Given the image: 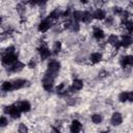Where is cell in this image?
I'll return each instance as SVG.
<instances>
[{
	"mask_svg": "<svg viewBox=\"0 0 133 133\" xmlns=\"http://www.w3.org/2000/svg\"><path fill=\"white\" fill-rule=\"evenodd\" d=\"M1 90L3 92H9V91H12L14 90V87H12V82L11 81H4L2 84H1Z\"/></svg>",
	"mask_w": 133,
	"mask_h": 133,
	"instance_id": "obj_21",
	"label": "cell"
},
{
	"mask_svg": "<svg viewBox=\"0 0 133 133\" xmlns=\"http://www.w3.org/2000/svg\"><path fill=\"white\" fill-rule=\"evenodd\" d=\"M92 36L97 41H103L105 37V31L100 26H94L92 27Z\"/></svg>",
	"mask_w": 133,
	"mask_h": 133,
	"instance_id": "obj_12",
	"label": "cell"
},
{
	"mask_svg": "<svg viewBox=\"0 0 133 133\" xmlns=\"http://www.w3.org/2000/svg\"><path fill=\"white\" fill-rule=\"evenodd\" d=\"M16 11H17L18 15H20L21 17H23V16L25 15V12H26V5H25L23 2L18 3V4L16 5Z\"/></svg>",
	"mask_w": 133,
	"mask_h": 133,
	"instance_id": "obj_23",
	"label": "cell"
},
{
	"mask_svg": "<svg viewBox=\"0 0 133 133\" xmlns=\"http://www.w3.org/2000/svg\"><path fill=\"white\" fill-rule=\"evenodd\" d=\"M106 11L102 8H97L92 11V18L96 21H104L106 18Z\"/></svg>",
	"mask_w": 133,
	"mask_h": 133,
	"instance_id": "obj_15",
	"label": "cell"
},
{
	"mask_svg": "<svg viewBox=\"0 0 133 133\" xmlns=\"http://www.w3.org/2000/svg\"><path fill=\"white\" fill-rule=\"evenodd\" d=\"M117 100L121 103H126L128 102V91H121L117 96Z\"/></svg>",
	"mask_w": 133,
	"mask_h": 133,
	"instance_id": "obj_24",
	"label": "cell"
},
{
	"mask_svg": "<svg viewBox=\"0 0 133 133\" xmlns=\"http://www.w3.org/2000/svg\"><path fill=\"white\" fill-rule=\"evenodd\" d=\"M103 60V54L101 52H91L88 56V61L92 64H98Z\"/></svg>",
	"mask_w": 133,
	"mask_h": 133,
	"instance_id": "obj_13",
	"label": "cell"
},
{
	"mask_svg": "<svg viewBox=\"0 0 133 133\" xmlns=\"http://www.w3.org/2000/svg\"><path fill=\"white\" fill-rule=\"evenodd\" d=\"M28 131H29V129H28L27 125H25L24 123L19 124V126H18V132H20V133H26Z\"/></svg>",
	"mask_w": 133,
	"mask_h": 133,
	"instance_id": "obj_27",
	"label": "cell"
},
{
	"mask_svg": "<svg viewBox=\"0 0 133 133\" xmlns=\"http://www.w3.org/2000/svg\"><path fill=\"white\" fill-rule=\"evenodd\" d=\"M103 119H104V116L101 114V113H94L90 115V121L92 124L95 125H100L103 123Z\"/></svg>",
	"mask_w": 133,
	"mask_h": 133,
	"instance_id": "obj_20",
	"label": "cell"
},
{
	"mask_svg": "<svg viewBox=\"0 0 133 133\" xmlns=\"http://www.w3.org/2000/svg\"><path fill=\"white\" fill-rule=\"evenodd\" d=\"M98 75H99V78H101V79H104V78H106V77H108V75H109V72L107 71V70H101L99 73H98Z\"/></svg>",
	"mask_w": 133,
	"mask_h": 133,
	"instance_id": "obj_29",
	"label": "cell"
},
{
	"mask_svg": "<svg viewBox=\"0 0 133 133\" xmlns=\"http://www.w3.org/2000/svg\"><path fill=\"white\" fill-rule=\"evenodd\" d=\"M36 65H37V61H36V59H34V58H31V59L28 61V63H27V66H28V69H30V70H34V69L36 68Z\"/></svg>",
	"mask_w": 133,
	"mask_h": 133,
	"instance_id": "obj_28",
	"label": "cell"
},
{
	"mask_svg": "<svg viewBox=\"0 0 133 133\" xmlns=\"http://www.w3.org/2000/svg\"><path fill=\"white\" fill-rule=\"evenodd\" d=\"M118 63L121 65L122 69L124 70H129L133 66V55L132 54H127V55H123L119 60Z\"/></svg>",
	"mask_w": 133,
	"mask_h": 133,
	"instance_id": "obj_5",
	"label": "cell"
},
{
	"mask_svg": "<svg viewBox=\"0 0 133 133\" xmlns=\"http://www.w3.org/2000/svg\"><path fill=\"white\" fill-rule=\"evenodd\" d=\"M132 45H133V34H129V33L123 34L121 37V47L127 49Z\"/></svg>",
	"mask_w": 133,
	"mask_h": 133,
	"instance_id": "obj_10",
	"label": "cell"
},
{
	"mask_svg": "<svg viewBox=\"0 0 133 133\" xmlns=\"http://www.w3.org/2000/svg\"><path fill=\"white\" fill-rule=\"evenodd\" d=\"M16 105L19 107V109L23 112V113H27L31 110V104L29 101L27 100H21V101H17Z\"/></svg>",
	"mask_w": 133,
	"mask_h": 133,
	"instance_id": "obj_11",
	"label": "cell"
},
{
	"mask_svg": "<svg viewBox=\"0 0 133 133\" xmlns=\"http://www.w3.org/2000/svg\"><path fill=\"white\" fill-rule=\"evenodd\" d=\"M6 126H8V118L6 117V115H1V117H0V127L3 129V128H5Z\"/></svg>",
	"mask_w": 133,
	"mask_h": 133,
	"instance_id": "obj_26",
	"label": "cell"
},
{
	"mask_svg": "<svg viewBox=\"0 0 133 133\" xmlns=\"http://www.w3.org/2000/svg\"><path fill=\"white\" fill-rule=\"evenodd\" d=\"M62 12L63 10H61L60 8H54L53 10H51L48 15V17L52 20V21H57L62 17Z\"/></svg>",
	"mask_w": 133,
	"mask_h": 133,
	"instance_id": "obj_17",
	"label": "cell"
},
{
	"mask_svg": "<svg viewBox=\"0 0 133 133\" xmlns=\"http://www.w3.org/2000/svg\"><path fill=\"white\" fill-rule=\"evenodd\" d=\"M128 102L133 103V90L128 91Z\"/></svg>",
	"mask_w": 133,
	"mask_h": 133,
	"instance_id": "obj_30",
	"label": "cell"
},
{
	"mask_svg": "<svg viewBox=\"0 0 133 133\" xmlns=\"http://www.w3.org/2000/svg\"><path fill=\"white\" fill-rule=\"evenodd\" d=\"M72 18H73L75 21H77V22H82V18H83V10H80V9L73 10Z\"/></svg>",
	"mask_w": 133,
	"mask_h": 133,
	"instance_id": "obj_22",
	"label": "cell"
},
{
	"mask_svg": "<svg viewBox=\"0 0 133 133\" xmlns=\"http://www.w3.org/2000/svg\"><path fill=\"white\" fill-rule=\"evenodd\" d=\"M12 87H14V90H19V89H22L24 87H27L30 85V82L26 79H23V78H17V79H14L12 81Z\"/></svg>",
	"mask_w": 133,
	"mask_h": 133,
	"instance_id": "obj_7",
	"label": "cell"
},
{
	"mask_svg": "<svg viewBox=\"0 0 133 133\" xmlns=\"http://www.w3.org/2000/svg\"><path fill=\"white\" fill-rule=\"evenodd\" d=\"M20 1H22V2H24V1H25V0H20ZM26 1H28V0H26Z\"/></svg>",
	"mask_w": 133,
	"mask_h": 133,
	"instance_id": "obj_31",
	"label": "cell"
},
{
	"mask_svg": "<svg viewBox=\"0 0 133 133\" xmlns=\"http://www.w3.org/2000/svg\"><path fill=\"white\" fill-rule=\"evenodd\" d=\"M24 68H25V63L20 61V60H18V61H16L15 63H12L11 65H9L7 68V73H9V74L20 73V72H22L24 70Z\"/></svg>",
	"mask_w": 133,
	"mask_h": 133,
	"instance_id": "obj_8",
	"label": "cell"
},
{
	"mask_svg": "<svg viewBox=\"0 0 133 133\" xmlns=\"http://www.w3.org/2000/svg\"><path fill=\"white\" fill-rule=\"evenodd\" d=\"M123 10H124V8L121 7V6H118V5H114V6L111 8L112 15H113V16H117V17L121 16V14L123 12Z\"/></svg>",
	"mask_w": 133,
	"mask_h": 133,
	"instance_id": "obj_25",
	"label": "cell"
},
{
	"mask_svg": "<svg viewBox=\"0 0 133 133\" xmlns=\"http://www.w3.org/2000/svg\"><path fill=\"white\" fill-rule=\"evenodd\" d=\"M71 85H72V87L74 88L75 91H79V90H81V89L83 88V86H84V82H83L82 79L75 77V78L72 80Z\"/></svg>",
	"mask_w": 133,
	"mask_h": 133,
	"instance_id": "obj_16",
	"label": "cell"
},
{
	"mask_svg": "<svg viewBox=\"0 0 133 133\" xmlns=\"http://www.w3.org/2000/svg\"><path fill=\"white\" fill-rule=\"evenodd\" d=\"M19 55L17 52H12V53H2L1 56V62L2 65L4 68H8L9 65H11L12 63H15L16 61H18L19 59Z\"/></svg>",
	"mask_w": 133,
	"mask_h": 133,
	"instance_id": "obj_4",
	"label": "cell"
},
{
	"mask_svg": "<svg viewBox=\"0 0 133 133\" xmlns=\"http://www.w3.org/2000/svg\"><path fill=\"white\" fill-rule=\"evenodd\" d=\"M82 123L79 121V119H73L72 122H71V124H70V131L71 132H73V133H77V132H80V131H82Z\"/></svg>",
	"mask_w": 133,
	"mask_h": 133,
	"instance_id": "obj_14",
	"label": "cell"
},
{
	"mask_svg": "<svg viewBox=\"0 0 133 133\" xmlns=\"http://www.w3.org/2000/svg\"><path fill=\"white\" fill-rule=\"evenodd\" d=\"M51 50H52V53H53L54 55H58V54L62 51V44H61V42L58 41V39H57V41H54L53 44H52Z\"/></svg>",
	"mask_w": 133,
	"mask_h": 133,
	"instance_id": "obj_18",
	"label": "cell"
},
{
	"mask_svg": "<svg viewBox=\"0 0 133 133\" xmlns=\"http://www.w3.org/2000/svg\"><path fill=\"white\" fill-rule=\"evenodd\" d=\"M52 50H50L48 44L46 41H42L39 42V46L37 47V55L39 57V59L42 61H45L47 59H49L52 55Z\"/></svg>",
	"mask_w": 133,
	"mask_h": 133,
	"instance_id": "obj_2",
	"label": "cell"
},
{
	"mask_svg": "<svg viewBox=\"0 0 133 133\" xmlns=\"http://www.w3.org/2000/svg\"><path fill=\"white\" fill-rule=\"evenodd\" d=\"M3 112L6 115H9L14 119L20 118L21 117V113H22V111L19 109V107L16 105V103H12V104H9V105L5 106L3 108Z\"/></svg>",
	"mask_w": 133,
	"mask_h": 133,
	"instance_id": "obj_3",
	"label": "cell"
},
{
	"mask_svg": "<svg viewBox=\"0 0 133 133\" xmlns=\"http://www.w3.org/2000/svg\"><path fill=\"white\" fill-rule=\"evenodd\" d=\"M61 70V63L59 60L57 59H50L47 63V70L45 72V74L53 77L56 79V77L58 76L59 72Z\"/></svg>",
	"mask_w": 133,
	"mask_h": 133,
	"instance_id": "obj_1",
	"label": "cell"
},
{
	"mask_svg": "<svg viewBox=\"0 0 133 133\" xmlns=\"http://www.w3.org/2000/svg\"><path fill=\"white\" fill-rule=\"evenodd\" d=\"M52 23H53V21H52L49 17L43 19V20L37 24V31L41 32V33L47 32L49 29H51V28L53 27V24H52Z\"/></svg>",
	"mask_w": 133,
	"mask_h": 133,
	"instance_id": "obj_6",
	"label": "cell"
},
{
	"mask_svg": "<svg viewBox=\"0 0 133 133\" xmlns=\"http://www.w3.org/2000/svg\"><path fill=\"white\" fill-rule=\"evenodd\" d=\"M94 18H92V12H90L89 10H84L83 11V18H82V23L83 24H90L92 22Z\"/></svg>",
	"mask_w": 133,
	"mask_h": 133,
	"instance_id": "obj_19",
	"label": "cell"
},
{
	"mask_svg": "<svg viewBox=\"0 0 133 133\" xmlns=\"http://www.w3.org/2000/svg\"><path fill=\"white\" fill-rule=\"evenodd\" d=\"M124 122V117H123V114L118 111H115L111 114L110 116V124L111 126H114V127H117V126H121Z\"/></svg>",
	"mask_w": 133,
	"mask_h": 133,
	"instance_id": "obj_9",
	"label": "cell"
}]
</instances>
